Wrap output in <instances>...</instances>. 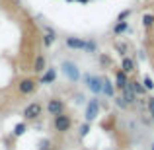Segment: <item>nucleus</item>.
I'll return each mask as SVG.
<instances>
[{
	"instance_id": "10",
	"label": "nucleus",
	"mask_w": 154,
	"mask_h": 150,
	"mask_svg": "<svg viewBox=\"0 0 154 150\" xmlns=\"http://www.w3.org/2000/svg\"><path fill=\"white\" fill-rule=\"evenodd\" d=\"M121 70H123L127 76L131 74V72H135V70H137L135 60H133V59H129V57H123V59H121Z\"/></svg>"
},
{
	"instance_id": "8",
	"label": "nucleus",
	"mask_w": 154,
	"mask_h": 150,
	"mask_svg": "<svg viewBox=\"0 0 154 150\" xmlns=\"http://www.w3.org/2000/svg\"><path fill=\"white\" fill-rule=\"evenodd\" d=\"M115 88H117V90H121V92L129 88V76L125 74L123 70H117L115 72Z\"/></svg>"
},
{
	"instance_id": "6",
	"label": "nucleus",
	"mask_w": 154,
	"mask_h": 150,
	"mask_svg": "<svg viewBox=\"0 0 154 150\" xmlns=\"http://www.w3.org/2000/svg\"><path fill=\"white\" fill-rule=\"evenodd\" d=\"M98 113H100V101L96 98H92L90 103L86 105V123H92L98 117Z\"/></svg>"
},
{
	"instance_id": "17",
	"label": "nucleus",
	"mask_w": 154,
	"mask_h": 150,
	"mask_svg": "<svg viewBox=\"0 0 154 150\" xmlns=\"http://www.w3.org/2000/svg\"><path fill=\"white\" fill-rule=\"evenodd\" d=\"M127 27H129L127 22H117L115 26H113V33H115V35H121V33H125V31H127Z\"/></svg>"
},
{
	"instance_id": "19",
	"label": "nucleus",
	"mask_w": 154,
	"mask_h": 150,
	"mask_svg": "<svg viewBox=\"0 0 154 150\" xmlns=\"http://www.w3.org/2000/svg\"><path fill=\"white\" fill-rule=\"evenodd\" d=\"M86 53H96L98 51V43L94 41V39H90V41H86V49H84Z\"/></svg>"
},
{
	"instance_id": "24",
	"label": "nucleus",
	"mask_w": 154,
	"mask_h": 150,
	"mask_svg": "<svg viewBox=\"0 0 154 150\" xmlns=\"http://www.w3.org/2000/svg\"><path fill=\"white\" fill-rule=\"evenodd\" d=\"M115 49L119 51V55H125V53H127V45H125V43H117Z\"/></svg>"
},
{
	"instance_id": "18",
	"label": "nucleus",
	"mask_w": 154,
	"mask_h": 150,
	"mask_svg": "<svg viewBox=\"0 0 154 150\" xmlns=\"http://www.w3.org/2000/svg\"><path fill=\"white\" fill-rule=\"evenodd\" d=\"M26 131H27V125H26V123H18V125L14 127V136H22Z\"/></svg>"
},
{
	"instance_id": "20",
	"label": "nucleus",
	"mask_w": 154,
	"mask_h": 150,
	"mask_svg": "<svg viewBox=\"0 0 154 150\" xmlns=\"http://www.w3.org/2000/svg\"><path fill=\"white\" fill-rule=\"evenodd\" d=\"M152 23H154V16L152 14H144L143 16V26L144 27H152Z\"/></svg>"
},
{
	"instance_id": "1",
	"label": "nucleus",
	"mask_w": 154,
	"mask_h": 150,
	"mask_svg": "<svg viewBox=\"0 0 154 150\" xmlns=\"http://www.w3.org/2000/svg\"><path fill=\"white\" fill-rule=\"evenodd\" d=\"M60 70H63V74L66 76L70 82H78V80H80V70H78V66H76L72 60H63Z\"/></svg>"
},
{
	"instance_id": "15",
	"label": "nucleus",
	"mask_w": 154,
	"mask_h": 150,
	"mask_svg": "<svg viewBox=\"0 0 154 150\" xmlns=\"http://www.w3.org/2000/svg\"><path fill=\"white\" fill-rule=\"evenodd\" d=\"M102 94H105L107 98H113V94H115V88L111 86V82H109L107 78H105L103 84H102Z\"/></svg>"
},
{
	"instance_id": "7",
	"label": "nucleus",
	"mask_w": 154,
	"mask_h": 150,
	"mask_svg": "<svg viewBox=\"0 0 154 150\" xmlns=\"http://www.w3.org/2000/svg\"><path fill=\"white\" fill-rule=\"evenodd\" d=\"M35 88H37V82H35L33 78H23L22 82L18 84V90H20V94H23V96H27V94H33V92H35Z\"/></svg>"
},
{
	"instance_id": "5",
	"label": "nucleus",
	"mask_w": 154,
	"mask_h": 150,
	"mask_svg": "<svg viewBox=\"0 0 154 150\" xmlns=\"http://www.w3.org/2000/svg\"><path fill=\"white\" fill-rule=\"evenodd\" d=\"M47 111L51 113V115H60V113H64V101L60 98H51L49 103H47Z\"/></svg>"
},
{
	"instance_id": "26",
	"label": "nucleus",
	"mask_w": 154,
	"mask_h": 150,
	"mask_svg": "<svg viewBox=\"0 0 154 150\" xmlns=\"http://www.w3.org/2000/svg\"><path fill=\"white\" fill-rule=\"evenodd\" d=\"M115 103L119 105V107H127V103H125V101H123V98H121V96H119V98L115 99Z\"/></svg>"
},
{
	"instance_id": "12",
	"label": "nucleus",
	"mask_w": 154,
	"mask_h": 150,
	"mask_svg": "<svg viewBox=\"0 0 154 150\" xmlns=\"http://www.w3.org/2000/svg\"><path fill=\"white\" fill-rule=\"evenodd\" d=\"M55 78H57V70L55 68H47V70L41 74V78H39V84H53Z\"/></svg>"
},
{
	"instance_id": "16",
	"label": "nucleus",
	"mask_w": 154,
	"mask_h": 150,
	"mask_svg": "<svg viewBox=\"0 0 154 150\" xmlns=\"http://www.w3.org/2000/svg\"><path fill=\"white\" fill-rule=\"evenodd\" d=\"M129 88L135 92V96H143V94H146V90H144L143 82H129Z\"/></svg>"
},
{
	"instance_id": "9",
	"label": "nucleus",
	"mask_w": 154,
	"mask_h": 150,
	"mask_svg": "<svg viewBox=\"0 0 154 150\" xmlns=\"http://www.w3.org/2000/svg\"><path fill=\"white\" fill-rule=\"evenodd\" d=\"M66 47L68 49H76V51H84L86 49V41L80 37H66Z\"/></svg>"
},
{
	"instance_id": "2",
	"label": "nucleus",
	"mask_w": 154,
	"mask_h": 150,
	"mask_svg": "<svg viewBox=\"0 0 154 150\" xmlns=\"http://www.w3.org/2000/svg\"><path fill=\"white\" fill-rule=\"evenodd\" d=\"M43 113V107L39 101H31L29 105H26V109H23V119L26 121H35L39 119V115Z\"/></svg>"
},
{
	"instance_id": "3",
	"label": "nucleus",
	"mask_w": 154,
	"mask_h": 150,
	"mask_svg": "<svg viewBox=\"0 0 154 150\" xmlns=\"http://www.w3.org/2000/svg\"><path fill=\"white\" fill-rule=\"evenodd\" d=\"M84 84H86V88L92 92V94H100V92H102L103 78L94 76V74H84Z\"/></svg>"
},
{
	"instance_id": "4",
	"label": "nucleus",
	"mask_w": 154,
	"mask_h": 150,
	"mask_svg": "<svg viewBox=\"0 0 154 150\" xmlns=\"http://www.w3.org/2000/svg\"><path fill=\"white\" fill-rule=\"evenodd\" d=\"M53 125H55V131L57 133H68V131H70V127H72V119L68 115H64V113H60V115L55 117Z\"/></svg>"
},
{
	"instance_id": "13",
	"label": "nucleus",
	"mask_w": 154,
	"mask_h": 150,
	"mask_svg": "<svg viewBox=\"0 0 154 150\" xmlns=\"http://www.w3.org/2000/svg\"><path fill=\"white\" fill-rule=\"evenodd\" d=\"M121 98H123V101L127 105H131V103H135V101H137V96H135V92H133L131 88H127V90L121 92Z\"/></svg>"
},
{
	"instance_id": "23",
	"label": "nucleus",
	"mask_w": 154,
	"mask_h": 150,
	"mask_svg": "<svg viewBox=\"0 0 154 150\" xmlns=\"http://www.w3.org/2000/svg\"><path fill=\"white\" fill-rule=\"evenodd\" d=\"M88 131H90V123H84L82 127H80V136H86Z\"/></svg>"
},
{
	"instance_id": "25",
	"label": "nucleus",
	"mask_w": 154,
	"mask_h": 150,
	"mask_svg": "<svg viewBox=\"0 0 154 150\" xmlns=\"http://www.w3.org/2000/svg\"><path fill=\"white\" fill-rule=\"evenodd\" d=\"M129 14H131V10H125V12H121V14H119V18H117V22H125V20L129 18Z\"/></svg>"
},
{
	"instance_id": "28",
	"label": "nucleus",
	"mask_w": 154,
	"mask_h": 150,
	"mask_svg": "<svg viewBox=\"0 0 154 150\" xmlns=\"http://www.w3.org/2000/svg\"><path fill=\"white\" fill-rule=\"evenodd\" d=\"M152 150H154V144H152Z\"/></svg>"
},
{
	"instance_id": "22",
	"label": "nucleus",
	"mask_w": 154,
	"mask_h": 150,
	"mask_svg": "<svg viewBox=\"0 0 154 150\" xmlns=\"http://www.w3.org/2000/svg\"><path fill=\"white\" fill-rule=\"evenodd\" d=\"M146 105H148V111H150V115H152V123H154V98H148Z\"/></svg>"
},
{
	"instance_id": "14",
	"label": "nucleus",
	"mask_w": 154,
	"mask_h": 150,
	"mask_svg": "<svg viewBox=\"0 0 154 150\" xmlns=\"http://www.w3.org/2000/svg\"><path fill=\"white\" fill-rule=\"evenodd\" d=\"M55 39H57L55 31H53L51 27H47V33L43 35V45H45V47H51L53 43H55Z\"/></svg>"
},
{
	"instance_id": "11",
	"label": "nucleus",
	"mask_w": 154,
	"mask_h": 150,
	"mask_svg": "<svg viewBox=\"0 0 154 150\" xmlns=\"http://www.w3.org/2000/svg\"><path fill=\"white\" fill-rule=\"evenodd\" d=\"M47 70V60L43 55H37L35 57V63H33V72H37V74H43V72Z\"/></svg>"
},
{
	"instance_id": "27",
	"label": "nucleus",
	"mask_w": 154,
	"mask_h": 150,
	"mask_svg": "<svg viewBox=\"0 0 154 150\" xmlns=\"http://www.w3.org/2000/svg\"><path fill=\"white\" fill-rule=\"evenodd\" d=\"M78 2H82V4H86V2H88V0H78Z\"/></svg>"
},
{
	"instance_id": "21",
	"label": "nucleus",
	"mask_w": 154,
	"mask_h": 150,
	"mask_svg": "<svg viewBox=\"0 0 154 150\" xmlns=\"http://www.w3.org/2000/svg\"><path fill=\"white\" fill-rule=\"evenodd\" d=\"M143 86H144V90H152V88H154V82H152V78H150V76H144V80H143Z\"/></svg>"
}]
</instances>
